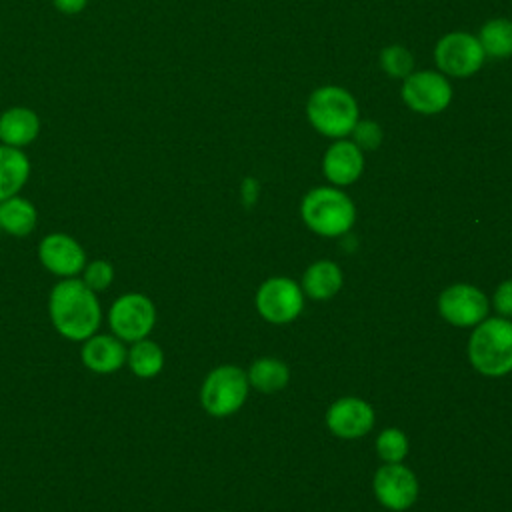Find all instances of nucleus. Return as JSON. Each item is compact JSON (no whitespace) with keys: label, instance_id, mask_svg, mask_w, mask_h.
Instances as JSON below:
<instances>
[{"label":"nucleus","instance_id":"obj_1","mask_svg":"<svg viewBox=\"0 0 512 512\" xmlns=\"http://www.w3.org/2000/svg\"><path fill=\"white\" fill-rule=\"evenodd\" d=\"M48 318L64 340L80 344L100 332L104 310L98 294L78 276L60 278L48 294Z\"/></svg>","mask_w":512,"mask_h":512},{"label":"nucleus","instance_id":"obj_21","mask_svg":"<svg viewBox=\"0 0 512 512\" xmlns=\"http://www.w3.org/2000/svg\"><path fill=\"white\" fill-rule=\"evenodd\" d=\"M246 376L250 386H254L258 392L274 394L288 384L290 372L288 366L278 358H258L250 364Z\"/></svg>","mask_w":512,"mask_h":512},{"label":"nucleus","instance_id":"obj_7","mask_svg":"<svg viewBox=\"0 0 512 512\" xmlns=\"http://www.w3.org/2000/svg\"><path fill=\"white\" fill-rule=\"evenodd\" d=\"M402 102L416 114L434 116L444 112L454 96L448 76L438 70H418L408 74L400 86Z\"/></svg>","mask_w":512,"mask_h":512},{"label":"nucleus","instance_id":"obj_16","mask_svg":"<svg viewBox=\"0 0 512 512\" xmlns=\"http://www.w3.org/2000/svg\"><path fill=\"white\" fill-rule=\"evenodd\" d=\"M40 116L28 106H12L0 114V144L24 150L40 134Z\"/></svg>","mask_w":512,"mask_h":512},{"label":"nucleus","instance_id":"obj_15","mask_svg":"<svg viewBox=\"0 0 512 512\" xmlns=\"http://www.w3.org/2000/svg\"><path fill=\"white\" fill-rule=\"evenodd\" d=\"M364 172V152L348 138L334 140L322 156V174L334 186H350Z\"/></svg>","mask_w":512,"mask_h":512},{"label":"nucleus","instance_id":"obj_25","mask_svg":"<svg viewBox=\"0 0 512 512\" xmlns=\"http://www.w3.org/2000/svg\"><path fill=\"white\" fill-rule=\"evenodd\" d=\"M114 276H116V272H114V266H112L110 260H106V258H94V260H88V262H86V266L82 268V272H80L78 278H80L90 290H94L96 294H100V292H104V290H108V288L112 286Z\"/></svg>","mask_w":512,"mask_h":512},{"label":"nucleus","instance_id":"obj_20","mask_svg":"<svg viewBox=\"0 0 512 512\" xmlns=\"http://www.w3.org/2000/svg\"><path fill=\"white\" fill-rule=\"evenodd\" d=\"M126 366L136 378H142V380L156 378L164 368V350L150 336L136 340L128 344Z\"/></svg>","mask_w":512,"mask_h":512},{"label":"nucleus","instance_id":"obj_3","mask_svg":"<svg viewBox=\"0 0 512 512\" xmlns=\"http://www.w3.org/2000/svg\"><path fill=\"white\" fill-rule=\"evenodd\" d=\"M306 118L310 126L332 140L350 136L360 120L356 98L342 86H320L306 102Z\"/></svg>","mask_w":512,"mask_h":512},{"label":"nucleus","instance_id":"obj_17","mask_svg":"<svg viewBox=\"0 0 512 512\" xmlns=\"http://www.w3.org/2000/svg\"><path fill=\"white\" fill-rule=\"evenodd\" d=\"M32 172L24 150L0 144V202L20 194Z\"/></svg>","mask_w":512,"mask_h":512},{"label":"nucleus","instance_id":"obj_14","mask_svg":"<svg viewBox=\"0 0 512 512\" xmlns=\"http://www.w3.org/2000/svg\"><path fill=\"white\" fill-rule=\"evenodd\" d=\"M128 344L112 332H96L80 342V360L92 374H114L126 366Z\"/></svg>","mask_w":512,"mask_h":512},{"label":"nucleus","instance_id":"obj_13","mask_svg":"<svg viewBox=\"0 0 512 512\" xmlns=\"http://www.w3.org/2000/svg\"><path fill=\"white\" fill-rule=\"evenodd\" d=\"M326 426L338 438H360L372 430L374 410L362 398L344 396L328 408Z\"/></svg>","mask_w":512,"mask_h":512},{"label":"nucleus","instance_id":"obj_10","mask_svg":"<svg viewBox=\"0 0 512 512\" xmlns=\"http://www.w3.org/2000/svg\"><path fill=\"white\" fill-rule=\"evenodd\" d=\"M38 262L46 272L60 278H76L88 262L84 246L66 232H50L38 242Z\"/></svg>","mask_w":512,"mask_h":512},{"label":"nucleus","instance_id":"obj_2","mask_svg":"<svg viewBox=\"0 0 512 512\" xmlns=\"http://www.w3.org/2000/svg\"><path fill=\"white\" fill-rule=\"evenodd\" d=\"M468 360L484 376L498 378L512 372V320L484 318L468 340Z\"/></svg>","mask_w":512,"mask_h":512},{"label":"nucleus","instance_id":"obj_24","mask_svg":"<svg viewBox=\"0 0 512 512\" xmlns=\"http://www.w3.org/2000/svg\"><path fill=\"white\" fill-rule=\"evenodd\" d=\"M376 452L388 464L402 462L408 454L406 434L398 428H384L376 438Z\"/></svg>","mask_w":512,"mask_h":512},{"label":"nucleus","instance_id":"obj_27","mask_svg":"<svg viewBox=\"0 0 512 512\" xmlns=\"http://www.w3.org/2000/svg\"><path fill=\"white\" fill-rule=\"evenodd\" d=\"M494 308L498 316L512 318V278L504 280L494 292Z\"/></svg>","mask_w":512,"mask_h":512},{"label":"nucleus","instance_id":"obj_11","mask_svg":"<svg viewBox=\"0 0 512 512\" xmlns=\"http://www.w3.org/2000/svg\"><path fill=\"white\" fill-rule=\"evenodd\" d=\"M488 298L472 284H452L438 298L440 316L460 328L476 326L488 318Z\"/></svg>","mask_w":512,"mask_h":512},{"label":"nucleus","instance_id":"obj_6","mask_svg":"<svg viewBox=\"0 0 512 512\" xmlns=\"http://www.w3.org/2000/svg\"><path fill=\"white\" fill-rule=\"evenodd\" d=\"M106 322L114 336L132 344L152 334L156 326V306L152 298L142 292H124L110 304Z\"/></svg>","mask_w":512,"mask_h":512},{"label":"nucleus","instance_id":"obj_26","mask_svg":"<svg viewBox=\"0 0 512 512\" xmlns=\"http://www.w3.org/2000/svg\"><path fill=\"white\" fill-rule=\"evenodd\" d=\"M350 140L364 152V150H376L382 144V128L374 120H358L356 126L350 132Z\"/></svg>","mask_w":512,"mask_h":512},{"label":"nucleus","instance_id":"obj_12","mask_svg":"<svg viewBox=\"0 0 512 512\" xmlns=\"http://www.w3.org/2000/svg\"><path fill=\"white\" fill-rule=\"evenodd\" d=\"M372 486L376 500L392 512L408 510L418 498V480L414 472L402 462H386L384 466H380L374 474Z\"/></svg>","mask_w":512,"mask_h":512},{"label":"nucleus","instance_id":"obj_5","mask_svg":"<svg viewBox=\"0 0 512 512\" xmlns=\"http://www.w3.org/2000/svg\"><path fill=\"white\" fill-rule=\"evenodd\" d=\"M248 386L250 382L242 368L232 364L216 366L206 374L200 386V404L210 416H230L246 402Z\"/></svg>","mask_w":512,"mask_h":512},{"label":"nucleus","instance_id":"obj_8","mask_svg":"<svg viewBox=\"0 0 512 512\" xmlns=\"http://www.w3.org/2000/svg\"><path fill=\"white\" fill-rule=\"evenodd\" d=\"M486 60L478 38L470 32H448L434 46V62L438 72L448 78H468L476 74Z\"/></svg>","mask_w":512,"mask_h":512},{"label":"nucleus","instance_id":"obj_22","mask_svg":"<svg viewBox=\"0 0 512 512\" xmlns=\"http://www.w3.org/2000/svg\"><path fill=\"white\" fill-rule=\"evenodd\" d=\"M478 42L488 58H510L512 56V20L498 16L482 24Z\"/></svg>","mask_w":512,"mask_h":512},{"label":"nucleus","instance_id":"obj_29","mask_svg":"<svg viewBox=\"0 0 512 512\" xmlns=\"http://www.w3.org/2000/svg\"><path fill=\"white\" fill-rule=\"evenodd\" d=\"M256 194H258V184L254 178H246L244 184H242V196H244V202L246 204H252L256 200Z\"/></svg>","mask_w":512,"mask_h":512},{"label":"nucleus","instance_id":"obj_4","mask_svg":"<svg viewBox=\"0 0 512 512\" xmlns=\"http://www.w3.org/2000/svg\"><path fill=\"white\" fill-rule=\"evenodd\" d=\"M300 214L304 224L324 238L346 234L356 220L354 202L338 186L312 188L302 198Z\"/></svg>","mask_w":512,"mask_h":512},{"label":"nucleus","instance_id":"obj_28","mask_svg":"<svg viewBox=\"0 0 512 512\" xmlns=\"http://www.w3.org/2000/svg\"><path fill=\"white\" fill-rule=\"evenodd\" d=\"M52 4L60 14L76 16L88 6V0H52Z\"/></svg>","mask_w":512,"mask_h":512},{"label":"nucleus","instance_id":"obj_19","mask_svg":"<svg viewBox=\"0 0 512 512\" xmlns=\"http://www.w3.org/2000/svg\"><path fill=\"white\" fill-rule=\"evenodd\" d=\"M344 276L332 260H318L310 264L302 276V292L314 300H328L342 288Z\"/></svg>","mask_w":512,"mask_h":512},{"label":"nucleus","instance_id":"obj_9","mask_svg":"<svg viewBox=\"0 0 512 512\" xmlns=\"http://www.w3.org/2000/svg\"><path fill=\"white\" fill-rule=\"evenodd\" d=\"M256 308L264 320L286 324L302 312L304 292L294 280L286 276H274L258 288Z\"/></svg>","mask_w":512,"mask_h":512},{"label":"nucleus","instance_id":"obj_18","mask_svg":"<svg viewBox=\"0 0 512 512\" xmlns=\"http://www.w3.org/2000/svg\"><path fill=\"white\" fill-rule=\"evenodd\" d=\"M38 210L36 206L16 194L0 202V230L14 238H26L36 230Z\"/></svg>","mask_w":512,"mask_h":512},{"label":"nucleus","instance_id":"obj_23","mask_svg":"<svg viewBox=\"0 0 512 512\" xmlns=\"http://www.w3.org/2000/svg\"><path fill=\"white\" fill-rule=\"evenodd\" d=\"M378 62H380V68L384 70V74L390 78H396V80H404L408 74L414 72V56L402 44L384 46L378 56Z\"/></svg>","mask_w":512,"mask_h":512}]
</instances>
